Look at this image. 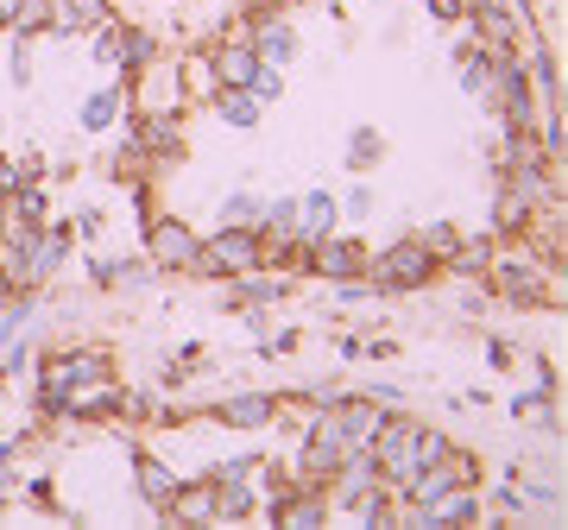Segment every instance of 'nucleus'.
Returning <instances> with one entry per match:
<instances>
[{"label":"nucleus","instance_id":"nucleus-1","mask_svg":"<svg viewBox=\"0 0 568 530\" xmlns=\"http://www.w3.org/2000/svg\"><path fill=\"white\" fill-rule=\"evenodd\" d=\"M366 455H373V468H379V487L405 492L410 473L424 468V424H410V417H379V429H373V442H366Z\"/></svg>","mask_w":568,"mask_h":530},{"label":"nucleus","instance_id":"nucleus-2","mask_svg":"<svg viewBox=\"0 0 568 530\" xmlns=\"http://www.w3.org/2000/svg\"><path fill=\"white\" fill-rule=\"evenodd\" d=\"M443 272V259L424 241H392L386 253H366V291H417Z\"/></svg>","mask_w":568,"mask_h":530},{"label":"nucleus","instance_id":"nucleus-3","mask_svg":"<svg viewBox=\"0 0 568 530\" xmlns=\"http://www.w3.org/2000/svg\"><path fill=\"white\" fill-rule=\"evenodd\" d=\"M196 272H203V278L265 272V234H260V227H215V234L196 246Z\"/></svg>","mask_w":568,"mask_h":530},{"label":"nucleus","instance_id":"nucleus-4","mask_svg":"<svg viewBox=\"0 0 568 530\" xmlns=\"http://www.w3.org/2000/svg\"><path fill=\"white\" fill-rule=\"evenodd\" d=\"M190 102V82H183V63L171 58H152L133 70V108L140 114H183Z\"/></svg>","mask_w":568,"mask_h":530},{"label":"nucleus","instance_id":"nucleus-5","mask_svg":"<svg viewBox=\"0 0 568 530\" xmlns=\"http://www.w3.org/2000/svg\"><path fill=\"white\" fill-rule=\"evenodd\" d=\"M89 373H114V360H108V347H70V354H51L39 373V405L44 410H58V398L77 379H89Z\"/></svg>","mask_w":568,"mask_h":530},{"label":"nucleus","instance_id":"nucleus-6","mask_svg":"<svg viewBox=\"0 0 568 530\" xmlns=\"http://www.w3.org/2000/svg\"><path fill=\"white\" fill-rule=\"evenodd\" d=\"M487 272H493V291L506 304H556V272L544 259H499Z\"/></svg>","mask_w":568,"mask_h":530},{"label":"nucleus","instance_id":"nucleus-7","mask_svg":"<svg viewBox=\"0 0 568 530\" xmlns=\"http://www.w3.org/2000/svg\"><path fill=\"white\" fill-rule=\"evenodd\" d=\"M196 246H203V234L190 222H152L145 227V259L159 265V272H196Z\"/></svg>","mask_w":568,"mask_h":530},{"label":"nucleus","instance_id":"nucleus-8","mask_svg":"<svg viewBox=\"0 0 568 530\" xmlns=\"http://www.w3.org/2000/svg\"><path fill=\"white\" fill-rule=\"evenodd\" d=\"M304 265L316 278H328V285H342V278H361L366 272V246L354 234H323V241L304 246Z\"/></svg>","mask_w":568,"mask_h":530},{"label":"nucleus","instance_id":"nucleus-9","mask_svg":"<svg viewBox=\"0 0 568 530\" xmlns=\"http://www.w3.org/2000/svg\"><path fill=\"white\" fill-rule=\"evenodd\" d=\"M467 20H474V44H480V51H511V44L530 32L525 13H518V7H499V0H474Z\"/></svg>","mask_w":568,"mask_h":530},{"label":"nucleus","instance_id":"nucleus-10","mask_svg":"<svg viewBox=\"0 0 568 530\" xmlns=\"http://www.w3.org/2000/svg\"><path fill=\"white\" fill-rule=\"evenodd\" d=\"M63 253H70V227H63V222L32 227V246H26V291L44 285V278H58Z\"/></svg>","mask_w":568,"mask_h":530},{"label":"nucleus","instance_id":"nucleus-11","mask_svg":"<svg viewBox=\"0 0 568 530\" xmlns=\"http://www.w3.org/2000/svg\"><path fill=\"white\" fill-rule=\"evenodd\" d=\"M114 398H121L114 373H89V379H77V386L58 398V417H108V410H114Z\"/></svg>","mask_w":568,"mask_h":530},{"label":"nucleus","instance_id":"nucleus-12","mask_svg":"<svg viewBox=\"0 0 568 530\" xmlns=\"http://www.w3.org/2000/svg\"><path fill=\"white\" fill-rule=\"evenodd\" d=\"M272 417H278V398H272V391H234V398H222V405H215V424L241 429V436L265 429Z\"/></svg>","mask_w":568,"mask_h":530},{"label":"nucleus","instance_id":"nucleus-13","mask_svg":"<svg viewBox=\"0 0 568 530\" xmlns=\"http://www.w3.org/2000/svg\"><path fill=\"white\" fill-rule=\"evenodd\" d=\"M133 145H140L152 164H178V159H183V126H178V114H140V126H133Z\"/></svg>","mask_w":568,"mask_h":530},{"label":"nucleus","instance_id":"nucleus-14","mask_svg":"<svg viewBox=\"0 0 568 530\" xmlns=\"http://www.w3.org/2000/svg\"><path fill=\"white\" fill-rule=\"evenodd\" d=\"M209 70H215L222 89H253V77H260V51H253L246 39H222L215 51H209Z\"/></svg>","mask_w":568,"mask_h":530},{"label":"nucleus","instance_id":"nucleus-15","mask_svg":"<svg viewBox=\"0 0 568 530\" xmlns=\"http://www.w3.org/2000/svg\"><path fill=\"white\" fill-rule=\"evenodd\" d=\"M335 424H342V442L347 449H366V442H373V429H379V417H386V405H379V398H335Z\"/></svg>","mask_w":568,"mask_h":530},{"label":"nucleus","instance_id":"nucleus-16","mask_svg":"<svg viewBox=\"0 0 568 530\" xmlns=\"http://www.w3.org/2000/svg\"><path fill=\"white\" fill-rule=\"evenodd\" d=\"M178 480H183V473H171V461H159V455H145V449L133 455V487H140V499L159 511V518L171 511V492H178Z\"/></svg>","mask_w":568,"mask_h":530},{"label":"nucleus","instance_id":"nucleus-17","mask_svg":"<svg viewBox=\"0 0 568 530\" xmlns=\"http://www.w3.org/2000/svg\"><path fill=\"white\" fill-rule=\"evenodd\" d=\"M417 518H424L429 530H448V524H480V499H474V487H448V492H436L429 506H417Z\"/></svg>","mask_w":568,"mask_h":530},{"label":"nucleus","instance_id":"nucleus-18","mask_svg":"<svg viewBox=\"0 0 568 530\" xmlns=\"http://www.w3.org/2000/svg\"><path fill=\"white\" fill-rule=\"evenodd\" d=\"M284 530H316L328 518V492L323 487H297V492H278V506H272Z\"/></svg>","mask_w":568,"mask_h":530},{"label":"nucleus","instance_id":"nucleus-19","mask_svg":"<svg viewBox=\"0 0 568 530\" xmlns=\"http://www.w3.org/2000/svg\"><path fill=\"white\" fill-rule=\"evenodd\" d=\"M164 518H178V524H215V480L196 473V480H178L171 492V511Z\"/></svg>","mask_w":568,"mask_h":530},{"label":"nucleus","instance_id":"nucleus-20","mask_svg":"<svg viewBox=\"0 0 568 530\" xmlns=\"http://www.w3.org/2000/svg\"><path fill=\"white\" fill-rule=\"evenodd\" d=\"M335 222H342V208H335V196L328 190H310V196H297V241H323V234H335Z\"/></svg>","mask_w":568,"mask_h":530},{"label":"nucleus","instance_id":"nucleus-21","mask_svg":"<svg viewBox=\"0 0 568 530\" xmlns=\"http://www.w3.org/2000/svg\"><path fill=\"white\" fill-rule=\"evenodd\" d=\"M246 44H253L260 63H272V70H284V63L297 58V32H291L284 20H260L253 32H246Z\"/></svg>","mask_w":568,"mask_h":530},{"label":"nucleus","instance_id":"nucleus-22","mask_svg":"<svg viewBox=\"0 0 568 530\" xmlns=\"http://www.w3.org/2000/svg\"><path fill=\"white\" fill-rule=\"evenodd\" d=\"M215 108H222V121L234 126V133H253L265 114V102L253 95V89H215Z\"/></svg>","mask_w":568,"mask_h":530},{"label":"nucleus","instance_id":"nucleus-23","mask_svg":"<svg viewBox=\"0 0 568 530\" xmlns=\"http://www.w3.org/2000/svg\"><path fill=\"white\" fill-rule=\"evenodd\" d=\"M152 58H159V39H152L145 26H121V51H114V70H126V77H133V70H140V63H152Z\"/></svg>","mask_w":568,"mask_h":530},{"label":"nucleus","instance_id":"nucleus-24","mask_svg":"<svg viewBox=\"0 0 568 530\" xmlns=\"http://www.w3.org/2000/svg\"><path fill=\"white\" fill-rule=\"evenodd\" d=\"M530 215H537V203H530L525 190H506L499 208H493V227H499V234H530Z\"/></svg>","mask_w":568,"mask_h":530},{"label":"nucleus","instance_id":"nucleus-25","mask_svg":"<svg viewBox=\"0 0 568 530\" xmlns=\"http://www.w3.org/2000/svg\"><path fill=\"white\" fill-rule=\"evenodd\" d=\"M121 89H95V95H89V102H82V114H77V121L82 126H89V133H108V126H114V121H121Z\"/></svg>","mask_w":568,"mask_h":530},{"label":"nucleus","instance_id":"nucleus-26","mask_svg":"<svg viewBox=\"0 0 568 530\" xmlns=\"http://www.w3.org/2000/svg\"><path fill=\"white\" fill-rule=\"evenodd\" d=\"M253 480H215V518H253Z\"/></svg>","mask_w":568,"mask_h":530},{"label":"nucleus","instance_id":"nucleus-27","mask_svg":"<svg viewBox=\"0 0 568 530\" xmlns=\"http://www.w3.org/2000/svg\"><path fill=\"white\" fill-rule=\"evenodd\" d=\"M386 159V140L373 133V126H361L354 140H347V171H366V164H379Z\"/></svg>","mask_w":568,"mask_h":530},{"label":"nucleus","instance_id":"nucleus-28","mask_svg":"<svg viewBox=\"0 0 568 530\" xmlns=\"http://www.w3.org/2000/svg\"><path fill=\"white\" fill-rule=\"evenodd\" d=\"M260 215H265V203L260 196H246V190L222 203V227H260Z\"/></svg>","mask_w":568,"mask_h":530},{"label":"nucleus","instance_id":"nucleus-29","mask_svg":"<svg viewBox=\"0 0 568 530\" xmlns=\"http://www.w3.org/2000/svg\"><path fill=\"white\" fill-rule=\"evenodd\" d=\"M487 265H493L487 241H455V253H448V272H487Z\"/></svg>","mask_w":568,"mask_h":530},{"label":"nucleus","instance_id":"nucleus-30","mask_svg":"<svg viewBox=\"0 0 568 530\" xmlns=\"http://www.w3.org/2000/svg\"><path fill=\"white\" fill-rule=\"evenodd\" d=\"M44 26H51V0H20L13 32H20V39H44Z\"/></svg>","mask_w":568,"mask_h":530},{"label":"nucleus","instance_id":"nucleus-31","mask_svg":"<svg viewBox=\"0 0 568 530\" xmlns=\"http://www.w3.org/2000/svg\"><path fill=\"white\" fill-rule=\"evenodd\" d=\"M63 7H70V20H77L82 32H95V26L114 20V7H108V0H63Z\"/></svg>","mask_w":568,"mask_h":530},{"label":"nucleus","instance_id":"nucleus-32","mask_svg":"<svg viewBox=\"0 0 568 530\" xmlns=\"http://www.w3.org/2000/svg\"><path fill=\"white\" fill-rule=\"evenodd\" d=\"M417 241H424L429 253H436V259H448V253H455V241H462V234H455V227H448V222H436V227H424Z\"/></svg>","mask_w":568,"mask_h":530},{"label":"nucleus","instance_id":"nucleus-33","mask_svg":"<svg viewBox=\"0 0 568 530\" xmlns=\"http://www.w3.org/2000/svg\"><path fill=\"white\" fill-rule=\"evenodd\" d=\"M335 208H342L347 222H366V215H373V190H366V184H354V190H347V196H342Z\"/></svg>","mask_w":568,"mask_h":530},{"label":"nucleus","instance_id":"nucleus-34","mask_svg":"<svg viewBox=\"0 0 568 530\" xmlns=\"http://www.w3.org/2000/svg\"><path fill=\"white\" fill-rule=\"evenodd\" d=\"M253 95H260V102H278V95H284V77L272 70V63H260V77H253Z\"/></svg>","mask_w":568,"mask_h":530},{"label":"nucleus","instance_id":"nucleus-35","mask_svg":"<svg viewBox=\"0 0 568 530\" xmlns=\"http://www.w3.org/2000/svg\"><path fill=\"white\" fill-rule=\"evenodd\" d=\"M26 184V164L20 159H7V152H0V196H13V190Z\"/></svg>","mask_w":568,"mask_h":530},{"label":"nucleus","instance_id":"nucleus-36","mask_svg":"<svg viewBox=\"0 0 568 530\" xmlns=\"http://www.w3.org/2000/svg\"><path fill=\"white\" fill-rule=\"evenodd\" d=\"M467 7H474V0H429L436 20H467Z\"/></svg>","mask_w":568,"mask_h":530},{"label":"nucleus","instance_id":"nucleus-37","mask_svg":"<svg viewBox=\"0 0 568 530\" xmlns=\"http://www.w3.org/2000/svg\"><path fill=\"white\" fill-rule=\"evenodd\" d=\"M455 442H448L443 429H424V461H436V455H448Z\"/></svg>","mask_w":568,"mask_h":530},{"label":"nucleus","instance_id":"nucleus-38","mask_svg":"<svg viewBox=\"0 0 568 530\" xmlns=\"http://www.w3.org/2000/svg\"><path fill=\"white\" fill-rule=\"evenodd\" d=\"M26 499H32V506H58V499H51V480H32V487H26Z\"/></svg>","mask_w":568,"mask_h":530},{"label":"nucleus","instance_id":"nucleus-39","mask_svg":"<svg viewBox=\"0 0 568 530\" xmlns=\"http://www.w3.org/2000/svg\"><path fill=\"white\" fill-rule=\"evenodd\" d=\"M13 20H20V0H0V32H13Z\"/></svg>","mask_w":568,"mask_h":530},{"label":"nucleus","instance_id":"nucleus-40","mask_svg":"<svg viewBox=\"0 0 568 530\" xmlns=\"http://www.w3.org/2000/svg\"><path fill=\"white\" fill-rule=\"evenodd\" d=\"M253 7H284V0H253Z\"/></svg>","mask_w":568,"mask_h":530}]
</instances>
